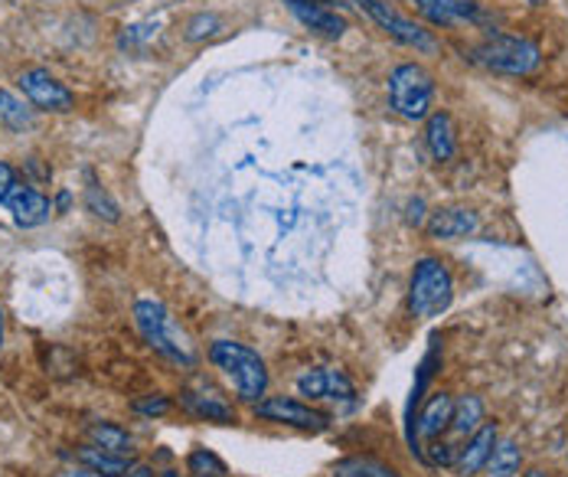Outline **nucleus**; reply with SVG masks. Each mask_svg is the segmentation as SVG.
<instances>
[{
  "label": "nucleus",
  "mask_w": 568,
  "mask_h": 477,
  "mask_svg": "<svg viewBox=\"0 0 568 477\" xmlns=\"http://www.w3.org/2000/svg\"><path fill=\"white\" fill-rule=\"evenodd\" d=\"M210 359H213L216 369H223L232 379L239 399H245V403H262L265 399V393H268V366L252 347H245L239 341H216L210 347Z\"/></svg>",
  "instance_id": "nucleus-1"
},
{
  "label": "nucleus",
  "mask_w": 568,
  "mask_h": 477,
  "mask_svg": "<svg viewBox=\"0 0 568 477\" xmlns=\"http://www.w3.org/2000/svg\"><path fill=\"white\" fill-rule=\"evenodd\" d=\"M455 301V278L452 268L442 258H418L412 268V282H408V311L412 317L432 321L442 317Z\"/></svg>",
  "instance_id": "nucleus-2"
},
{
  "label": "nucleus",
  "mask_w": 568,
  "mask_h": 477,
  "mask_svg": "<svg viewBox=\"0 0 568 477\" xmlns=\"http://www.w3.org/2000/svg\"><path fill=\"white\" fill-rule=\"evenodd\" d=\"M134 324H138L141 337H144L161 357H168L171 363H180V366H193V363H196L190 344H186V337H183V331L173 324L171 311H168L161 301H138V304H134Z\"/></svg>",
  "instance_id": "nucleus-3"
},
{
  "label": "nucleus",
  "mask_w": 568,
  "mask_h": 477,
  "mask_svg": "<svg viewBox=\"0 0 568 477\" xmlns=\"http://www.w3.org/2000/svg\"><path fill=\"white\" fill-rule=\"evenodd\" d=\"M435 102V79L418 62H402L389 72V105L398 119L425 121Z\"/></svg>",
  "instance_id": "nucleus-4"
},
{
  "label": "nucleus",
  "mask_w": 568,
  "mask_h": 477,
  "mask_svg": "<svg viewBox=\"0 0 568 477\" xmlns=\"http://www.w3.org/2000/svg\"><path fill=\"white\" fill-rule=\"evenodd\" d=\"M474 62L500 75H532L542 65V50L529 37L494 33L474 50Z\"/></svg>",
  "instance_id": "nucleus-5"
},
{
  "label": "nucleus",
  "mask_w": 568,
  "mask_h": 477,
  "mask_svg": "<svg viewBox=\"0 0 568 477\" xmlns=\"http://www.w3.org/2000/svg\"><path fill=\"white\" fill-rule=\"evenodd\" d=\"M356 7H363L396 43L402 47H408V50H415V53H435L438 50V40L422 27V23H415V20H408L405 13H398L396 7L389 3V0H353Z\"/></svg>",
  "instance_id": "nucleus-6"
},
{
  "label": "nucleus",
  "mask_w": 568,
  "mask_h": 477,
  "mask_svg": "<svg viewBox=\"0 0 568 477\" xmlns=\"http://www.w3.org/2000/svg\"><path fill=\"white\" fill-rule=\"evenodd\" d=\"M20 89L27 95V102L37 112H53V115H65L75 109V95L65 82H59L53 72L47 69H27L20 75Z\"/></svg>",
  "instance_id": "nucleus-7"
},
{
  "label": "nucleus",
  "mask_w": 568,
  "mask_h": 477,
  "mask_svg": "<svg viewBox=\"0 0 568 477\" xmlns=\"http://www.w3.org/2000/svg\"><path fill=\"white\" fill-rule=\"evenodd\" d=\"M255 416L262 422H275V425H287V428H301V432H327L331 418L317 409H311L301 399H287V396H272L255 403Z\"/></svg>",
  "instance_id": "nucleus-8"
},
{
  "label": "nucleus",
  "mask_w": 568,
  "mask_h": 477,
  "mask_svg": "<svg viewBox=\"0 0 568 477\" xmlns=\"http://www.w3.org/2000/svg\"><path fill=\"white\" fill-rule=\"evenodd\" d=\"M297 393L307 399H327V403H343V406H349L356 399V386L349 383L346 373L334 369V366H314V369L301 373Z\"/></svg>",
  "instance_id": "nucleus-9"
},
{
  "label": "nucleus",
  "mask_w": 568,
  "mask_h": 477,
  "mask_svg": "<svg viewBox=\"0 0 568 477\" xmlns=\"http://www.w3.org/2000/svg\"><path fill=\"white\" fill-rule=\"evenodd\" d=\"M3 206L10 210L13 223L23 226V230H37V226H43V223L53 216L50 196H43V193H40L33 183H27V180H17V183L10 186V193L3 196Z\"/></svg>",
  "instance_id": "nucleus-10"
},
{
  "label": "nucleus",
  "mask_w": 568,
  "mask_h": 477,
  "mask_svg": "<svg viewBox=\"0 0 568 477\" xmlns=\"http://www.w3.org/2000/svg\"><path fill=\"white\" fill-rule=\"evenodd\" d=\"M282 3L311 33H321L327 40H341L346 33V17L331 7V0H282Z\"/></svg>",
  "instance_id": "nucleus-11"
},
{
  "label": "nucleus",
  "mask_w": 568,
  "mask_h": 477,
  "mask_svg": "<svg viewBox=\"0 0 568 477\" xmlns=\"http://www.w3.org/2000/svg\"><path fill=\"white\" fill-rule=\"evenodd\" d=\"M415 13H422L432 27H455V23H484V10L477 0H405Z\"/></svg>",
  "instance_id": "nucleus-12"
},
{
  "label": "nucleus",
  "mask_w": 568,
  "mask_h": 477,
  "mask_svg": "<svg viewBox=\"0 0 568 477\" xmlns=\"http://www.w3.org/2000/svg\"><path fill=\"white\" fill-rule=\"evenodd\" d=\"M497 438H500L497 422H484V425L464 442V448H457V458L455 465H452V471H455L457 477L480 475V471L487 468V461H490V451H494Z\"/></svg>",
  "instance_id": "nucleus-13"
},
{
  "label": "nucleus",
  "mask_w": 568,
  "mask_h": 477,
  "mask_svg": "<svg viewBox=\"0 0 568 477\" xmlns=\"http://www.w3.org/2000/svg\"><path fill=\"white\" fill-rule=\"evenodd\" d=\"M452 413H455V399L448 393H435L422 413L415 418V428H412V451H418V438L425 442H438L448 428H452Z\"/></svg>",
  "instance_id": "nucleus-14"
},
{
  "label": "nucleus",
  "mask_w": 568,
  "mask_h": 477,
  "mask_svg": "<svg viewBox=\"0 0 568 477\" xmlns=\"http://www.w3.org/2000/svg\"><path fill=\"white\" fill-rule=\"evenodd\" d=\"M428 236L442 238V242H457V238L474 236L480 230V216L474 210H464V206H445V210H435L425 223Z\"/></svg>",
  "instance_id": "nucleus-15"
},
{
  "label": "nucleus",
  "mask_w": 568,
  "mask_h": 477,
  "mask_svg": "<svg viewBox=\"0 0 568 477\" xmlns=\"http://www.w3.org/2000/svg\"><path fill=\"white\" fill-rule=\"evenodd\" d=\"M425 148L432 154V161L445 164L457 154V134H455V119L448 112H432L425 119Z\"/></svg>",
  "instance_id": "nucleus-16"
},
{
  "label": "nucleus",
  "mask_w": 568,
  "mask_h": 477,
  "mask_svg": "<svg viewBox=\"0 0 568 477\" xmlns=\"http://www.w3.org/2000/svg\"><path fill=\"white\" fill-rule=\"evenodd\" d=\"M180 403H183V409L190 413V416L203 418V422H220V425H232L235 422V409L229 406L223 396H216V393H193V389H186L183 396H180Z\"/></svg>",
  "instance_id": "nucleus-17"
},
{
  "label": "nucleus",
  "mask_w": 568,
  "mask_h": 477,
  "mask_svg": "<svg viewBox=\"0 0 568 477\" xmlns=\"http://www.w3.org/2000/svg\"><path fill=\"white\" fill-rule=\"evenodd\" d=\"M75 461L85 468V471H92V475H102V477H121L128 471V458H121V455H112V451H102V448H95V445H82V448H75Z\"/></svg>",
  "instance_id": "nucleus-18"
},
{
  "label": "nucleus",
  "mask_w": 568,
  "mask_h": 477,
  "mask_svg": "<svg viewBox=\"0 0 568 477\" xmlns=\"http://www.w3.org/2000/svg\"><path fill=\"white\" fill-rule=\"evenodd\" d=\"M89 442L102 451H112V455H121L128 458L134 451V438L128 435V428L114 425V422H95L89 425Z\"/></svg>",
  "instance_id": "nucleus-19"
},
{
  "label": "nucleus",
  "mask_w": 568,
  "mask_h": 477,
  "mask_svg": "<svg viewBox=\"0 0 568 477\" xmlns=\"http://www.w3.org/2000/svg\"><path fill=\"white\" fill-rule=\"evenodd\" d=\"M480 425H484V399L480 396H460V399H455L452 432H455L457 438H470Z\"/></svg>",
  "instance_id": "nucleus-20"
},
{
  "label": "nucleus",
  "mask_w": 568,
  "mask_h": 477,
  "mask_svg": "<svg viewBox=\"0 0 568 477\" xmlns=\"http://www.w3.org/2000/svg\"><path fill=\"white\" fill-rule=\"evenodd\" d=\"M523 468V451L513 438H497L490 461H487V477H516Z\"/></svg>",
  "instance_id": "nucleus-21"
},
{
  "label": "nucleus",
  "mask_w": 568,
  "mask_h": 477,
  "mask_svg": "<svg viewBox=\"0 0 568 477\" xmlns=\"http://www.w3.org/2000/svg\"><path fill=\"white\" fill-rule=\"evenodd\" d=\"M30 124H33V109L23 105L13 92H3V89H0V128L20 134V131H27Z\"/></svg>",
  "instance_id": "nucleus-22"
},
{
  "label": "nucleus",
  "mask_w": 568,
  "mask_h": 477,
  "mask_svg": "<svg viewBox=\"0 0 568 477\" xmlns=\"http://www.w3.org/2000/svg\"><path fill=\"white\" fill-rule=\"evenodd\" d=\"M85 210H89L92 216L105 220V223H118V216H121V210H118V203L112 200V193L95 180V174H89V186H85Z\"/></svg>",
  "instance_id": "nucleus-23"
},
{
  "label": "nucleus",
  "mask_w": 568,
  "mask_h": 477,
  "mask_svg": "<svg viewBox=\"0 0 568 477\" xmlns=\"http://www.w3.org/2000/svg\"><path fill=\"white\" fill-rule=\"evenodd\" d=\"M186 471L193 477H226L229 468L220 455H213L210 448H193L186 458Z\"/></svg>",
  "instance_id": "nucleus-24"
},
{
  "label": "nucleus",
  "mask_w": 568,
  "mask_h": 477,
  "mask_svg": "<svg viewBox=\"0 0 568 477\" xmlns=\"http://www.w3.org/2000/svg\"><path fill=\"white\" fill-rule=\"evenodd\" d=\"M337 477H398L393 468L379 465V461H369V458H349L337 465Z\"/></svg>",
  "instance_id": "nucleus-25"
},
{
  "label": "nucleus",
  "mask_w": 568,
  "mask_h": 477,
  "mask_svg": "<svg viewBox=\"0 0 568 477\" xmlns=\"http://www.w3.org/2000/svg\"><path fill=\"white\" fill-rule=\"evenodd\" d=\"M223 27V20L216 13H200L186 23V40H203V37H213L216 30Z\"/></svg>",
  "instance_id": "nucleus-26"
},
{
  "label": "nucleus",
  "mask_w": 568,
  "mask_h": 477,
  "mask_svg": "<svg viewBox=\"0 0 568 477\" xmlns=\"http://www.w3.org/2000/svg\"><path fill=\"white\" fill-rule=\"evenodd\" d=\"M134 413L151 418L168 416V413H171V399H168V396H144V399L134 403Z\"/></svg>",
  "instance_id": "nucleus-27"
},
{
  "label": "nucleus",
  "mask_w": 568,
  "mask_h": 477,
  "mask_svg": "<svg viewBox=\"0 0 568 477\" xmlns=\"http://www.w3.org/2000/svg\"><path fill=\"white\" fill-rule=\"evenodd\" d=\"M455 458H457V448L455 445H448V442H432V451H428V461L432 465H442V468H452L455 465Z\"/></svg>",
  "instance_id": "nucleus-28"
},
{
  "label": "nucleus",
  "mask_w": 568,
  "mask_h": 477,
  "mask_svg": "<svg viewBox=\"0 0 568 477\" xmlns=\"http://www.w3.org/2000/svg\"><path fill=\"white\" fill-rule=\"evenodd\" d=\"M17 180H20L17 177V171H13L7 161H0V203H3V196L10 193V186H13Z\"/></svg>",
  "instance_id": "nucleus-29"
},
{
  "label": "nucleus",
  "mask_w": 568,
  "mask_h": 477,
  "mask_svg": "<svg viewBox=\"0 0 568 477\" xmlns=\"http://www.w3.org/2000/svg\"><path fill=\"white\" fill-rule=\"evenodd\" d=\"M121 477H154V471L148 465H128V471Z\"/></svg>",
  "instance_id": "nucleus-30"
},
{
  "label": "nucleus",
  "mask_w": 568,
  "mask_h": 477,
  "mask_svg": "<svg viewBox=\"0 0 568 477\" xmlns=\"http://www.w3.org/2000/svg\"><path fill=\"white\" fill-rule=\"evenodd\" d=\"M65 206H69V193L62 190V193H59V210H65Z\"/></svg>",
  "instance_id": "nucleus-31"
},
{
  "label": "nucleus",
  "mask_w": 568,
  "mask_h": 477,
  "mask_svg": "<svg viewBox=\"0 0 568 477\" xmlns=\"http://www.w3.org/2000/svg\"><path fill=\"white\" fill-rule=\"evenodd\" d=\"M0 347H3V311H0Z\"/></svg>",
  "instance_id": "nucleus-32"
},
{
  "label": "nucleus",
  "mask_w": 568,
  "mask_h": 477,
  "mask_svg": "<svg viewBox=\"0 0 568 477\" xmlns=\"http://www.w3.org/2000/svg\"><path fill=\"white\" fill-rule=\"evenodd\" d=\"M62 477H95V475H92V471H85V475H75V471H72V475H62Z\"/></svg>",
  "instance_id": "nucleus-33"
},
{
  "label": "nucleus",
  "mask_w": 568,
  "mask_h": 477,
  "mask_svg": "<svg viewBox=\"0 0 568 477\" xmlns=\"http://www.w3.org/2000/svg\"><path fill=\"white\" fill-rule=\"evenodd\" d=\"M529 477H546L542 471H529Z\"/></svg>",
  "instance_id": "nucleus-34"
},
{
  "label": "nucleus",
  "mask_w": 568,
  "mask_h": 477,
  "mask_svg": "<svg viewBox=\"0 0 568 477\" xmlns=\"http://www.w3.org/2000/svg\"><path fill=\"white\" fill-rule=\"evenodd\" d=\"M529 3H546V0H529Z\"/></svg>",
  "instance_id": "nucleus-35"
}]
</instances>
